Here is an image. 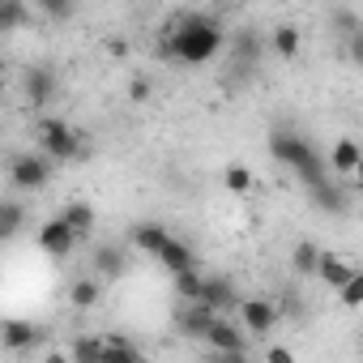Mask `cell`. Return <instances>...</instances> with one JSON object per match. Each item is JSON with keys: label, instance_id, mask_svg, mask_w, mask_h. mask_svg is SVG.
<instances>
[{"label": "cell", "instance_id": "4316f807", "mask_svg": "<svg viewBox=\"0 0 363 363\" xmlns=\"http://www.w3.org/2000/svg\"><path fill=\"white\" fill-rule=\"evenodd\" d=\"M65 359H99L103 363V337H82L65 350Z\"/></svg>", "mask_w": 363, "mask_h": 363}, {"label": "cell", "instance_id": "f546056e", "mask_svg": "<svg viewBox=\"0 0 363 363\" xmlns=\"http://www.w3.org/2000/svg\"><path fill=\"white\" fill-rule=\"evenodd\" d=\"M342 56H346L354 69H363V30H354V35L342 39Z\"/></svg>", "mask_w": 363, "mask_h": 363}, {"label": "cell", "instance_id": "5bb4252c", "mask_svg": "<svg viewBox=\"0 0 363 363\" xmlns=\"http://www.w3.org/2000/svg\"><path fill=\"white\" fill-rule=\"evenodd\" d=\"M320 257H325V248H316L312 240H299L295 248H291V269L299 274V278H316V269H320Z\"/></svg>", "mask_w": 363, "mask_h": 363}, {"label": "cell", "instance_id": "5b68a950", "mask_svg": "<svg viewBox=\"0 0 363 363\" xmlns=\"http://www.w3.org/2000/svg\"><path fill=\"white\" fill-rule=\"evenodd\" d=\"M48 179H52V158L43 150L9 158V184L18 193H39V189H48Z\"/></svg>", "mask_w": 363, "mask_h": 363}, {"label": "cell", "instance_id": "ba28073f", "mask_svg": "<svg viewBox=\"0 0 363 363\" xmlns=\"http://www.w3.org/2000/svg\"><path fill=\"white\" fill-rule=\"evenodd\" d=\"M197 299L214 303L218 312H235V308H240V291H235V282H231L227 274H206V278H201V295H197Z\"/></svg>", "mask_w": 363, "mask_h": 363}, {"label": "cell", "instance_id": "f1b7e54d", "mask_svg": "<svg viewBox=\"0 0 363 363\" xmlns=\"http://www.w3.org/2000/svg\"><path fill=\"white\" fill-rule=\"evenodd\" d=\"M30 9H39L43 18H69L73 13V0H30Z\"/></svg>", "mask_w": 363, "mask_h": 363}, {"label": "cell", "instance_id": "d6986e66", "mask_svg": "<svg viewBox=\"0 0 363 363\" xmlns=\"http://www.w3.org/2000/svg\"><path fill=\"white\" fill-rule=\"evenodd\" d=\"M124 252L116 248V244H103V248H94V269H99V278L103 282H111V278H120L124 274Z\"/></svg>", "mask_w": 363, "mask_h": 363}, {"label": "cell", "instance_id": "d4e9b609", "mask_svg": "<svg viewBox=\"0 0 363 363\" xmlns=\"http://www.w3.org/2000/svg\"><path fill=\"white\" fill-rule=\"evenodd\" d=\"M201 269H184V274H171V282H175V295L179 299H197L201 295Z\"/></svg>", "mask_w": 363, "mask_h": 363}, {"label": "cell", "instance_id": "52a82bcc", "mask_svg": "<svg viewBox=\"0 0 363 363\" xmlns=\"http://www.w3.org/2000/svg\"><path fill=\"white\" fill-rule=\"evenodd\" d=\"M77 240H82V235H77L60 214H56V218H48V223H39V235H35L39 252H43V257H56V261H65V257L77 248Z\"/></svg>", "mask_w": 363, "mask_h": 363}, {"label": "cell", "instance_id": "7c38bea8", "mask_svg": "<svg viewBox=\"0 0 363 363\" xmlns=\"http://www.w3.org/2000/svg\"><path fill=\"white\" fill-rule=\"evenodd\" d=\"M128 240H133L137 252L158 257V252L167 248V240H171V227H162V223H137V227L128 231Z\"/></svg>", "mask_w": 363, "mask_h": 363}, {"label": "cell", "instance_id": "7402d4cb", "mask_svg": "<svg viewBox=\"0 0 363 363\" xmlns=\"http://www.w3.org/2000/svg\"><path fill=\"white\" fill-rule=\"evenodd\" d=\"M308 197H312L325 214H342V210H346V197L329 184V179H325V184H316V189H308Z\"/></svg>", "mask_w": 363, "mask_h": 363}, {"label": "cell", "instance_id": "ffe728a7", "mask_svg": "<svg viewBox=\"0 0 363 363\" xmlns=\"http://www.w3.org/2000/svg\"><path fill=\"white\" fill-rule=\"evenodd\" d=\"M60 218H65V223H69L82 240L94 231V206H86V201H69V206L60 210Z\"/></svg>", "mask_w": 363, "mask_h": 363}, {"label": "cell", "instance_id": "d6a6232c", "mask_svg": "<svg viewBox=\"0 0 363 363\" xmlns=\"http://www.w3.org/2000/svg\"><path fill=\"white\" fill-rule=\"evenodd\" d=\"M350 189H354V193H363V158H359V167L350 171Z\"/></svg>", "mask_w": 363, "mask_h": 363}, {"label": "cell", "instance_id": "cb8c5ba5", "mask_svg": "<svg viewBox=\"0 0 363 363\" xmlns=\"http://www.w3.org/2000/svg\"><path fill=\"white\" fill-rule=\"evenodd\" d=\"M18 231H22V206L13 197H5V206H0V235L13 240Z\"/></svg>", "mask_w": 363, "mask_h": 363}, {"label": "cell", "instance_id": "83f0119b", "mask_svg": "<svg viewBox=\"0 0 363 363\" xmlns=\"http://www.w3.org/2000/svg\"><path fill=\"white\" fill-rule=\"evenodd\" d=\"M26 5H30V0H5V5H0V22H5V30H18L26 22Z\"/></svg>", "mask_w": 363, "mask_h": 363}, {"label": "cell", "instance_id": "277c9868", "mask_svg": "<svg viewBox=\"0 0 363 363\" xmlns=\"http://www.w3.org/2000/svg\"><path fill=\"white\" fill-rule=\"evenodd\" d=\"M214 354H223V359H240V354H248V329L240 325V316L231 320V312H218V320L210 325V333L201 337Z\"/></svg>", "mask_w": 363, "mask_h": 363}, {"label": "cell", "instance_id": "ac0fdd59", "mask_svg": "<svg viewBox=\"0 0 363 363\" xmlns=\"http://www.w3.org/2000/svg\"><path fill=\"white\" fill-rule=\"evenodd\" d=\"M52 90H56V77H52V69H30L26 73V99L35 103V107H43L48 99H52Z\"/></svg>", "mask_w": 363, "mask_h": 363}, {"label": "cell", "instance_id": "3957f363", "mask_svg": "<svg viewBox=\"0 0 363 363\" xmlns=\"http://www.w3.org/2000/svg\"><path fill=\"white\" fill-rule=\"evenodd\" d=\"M35 141H39V150H43L52 162H82V158H86V145H82V137L73 133V124H65V120H56V116L35 120Z\"/></svg>", "mask_w": 363, "mask_h": 363}, {"label": "cell", "instance_id": "484cf974", "mask_svg": "<svg viewBox=\"0 0 363 363\" xmlns=\"http://www.w3.org/2000/svg\"><path fill=\"white\" fill-rule=\"evenodd\" d=\"M111 359H141V350L133 346V342H124V337H103V363H111Z\"/></svg>", "mask_w": 363, "mask_h": 363}, {"label": "cell", "instance_id": "8992f818", "mask_svg": "<svg viewBox=\"0 0 363 363\" xmlns=\"http://www.w3.org/2000/svg\"><path fill=\"white\" fill-rule=\"evenodd\" d=\"M235 316H240V325L252 333V337H265L274 325H278V303L274 299H265V295H244L240 299V308H235Z\"/></svg>", "mask_w": 363, "mask_h": 363}, {"label": "cell", "instance_id": "44dd1931", "mask_svg": "<svg viewBox=\"0 0 363 363\" xmlns=\"http://www.w3.org/2000/svg\"><path fill=\"white\" fill-rule=\"evenodd\" d=\"M223 184H227V193H235V197H244V193H252V171L244 167V162H231L227 171H223Z\"/></svg>", "mask_w": 363, "mask_h": 363}, {"label": "cell", "instance_id": "8fae6325", "mask_svg": "<svg viewBox=\"0 0 363 363\" xmlns=\"http://www.w3.org/2000/svg\"><path fill=\"white\" fill-rule=\"evenodd\" d=\"M39 337H43V333H39L30 320H5V329H0V346H5L9 354H26V350H35Z\"/></svg>", "mask_w": 363, "mask_h": 363}, {"label": "cell", "instance_id": "e0dca14e", "mask_svg": "<svg viewBox=\"0 0 363 363\" xmlns=\"http://www.w3.org/2000/svg\"><path fill=\"white\" fill-rule=\"evenodd\" d=\"M99 299H103V278H77V282H69V303L73 308L90 312Z\"/></svg>", "mask_w": 363, "mask_h": 363}, {"label": "cell", "instance_id": "30bf717a", "mask_svg": "<svg viewBox=\"0 0 363 363\" xmlns=\"http://www.w3.org/2000/svg\"><path fill=\"white\" fill-rule=\"evenodd\" d=\"M359 158H363V145H359L354 137H337V141L325 150V162H329V171H333L337 179H350V171L359 167Z\"/></svg>", "mask_w": 363, "mask_h": 363}, {"label": "cell", "instance_id": "2e32d148", "mask_svg": "<svg viewBox=\"0 0 363 363\" xmlns=\"http://www.w3.org/2000/svg\"><path fill=\"white\" fill-rule=\"evenodd\" d=\"M299 48H303V35H299L295 26H274V35H269V52H274L278 60H295Z\"/></svg>", "mask_w": 363, "mask_h": 363}, {"label": "cell", "instance_id": "9a60e30c", "mask_svg": "<svg viewBox=\"0 0 363 363\" xmlns=\"http://www.w3.org/2000/svg\"><path fill=\"white\" fill-rule=\"evenodd\" d=\"M350 274H354V265H350L346 257H337V252H325V257H320V269H316V278H320L329 291H337V286H342Z\"/></svg>", "mask_w": 363, "mask_h": 363}, {"label": "cell", "instance_id": "4dcf8cb0", "mask_svg": "<svg viewBox=\"0 0 363 363\" xmlns=\"http://www.w3.org/2000/svg\"><path fill=\"white\" fill-rule=\"evenodd\" d=\"M333 26H337V35H342V39H346V35H354V30H363L359 13H350V9H346V13H337V18H333Z\"/></svg>", "mask_w": 363, "mask_h": 363}, {"label": "cell", "instance_id": "7a4b0ae2", "mask_svg": "<svg viewBox=\"0 0 363 363\" xmlns=\"http://www.w3.org/2000/svg\"><path fill=\"white\" fill-rule=\"evenodd\" d=\"M269 154H274L286 171H295V175L303 179V189H316V184H325V179L333 175L329 162H325V154H316L312 141L299 137V133H291V128L269 133Z\"/></svg>", "mask_w": 363, "mask_h": 363}, {"label": "cell", "instance_id": "836d02e7", "mask_svg": "<svg viewBox=\"0 0 363 363\" xmlns=\"http://www.w3.org/2000/svg\"><path fill=\"white\" fill-rule=\"evenodd\" d=\"M269 359H282V363H286V359H295V350H286V346H269Z\"/></svg>", "mask_w": 363, "mask_h": 363}, {"label": "cell", "instance_id": "603a6c76", "mask_svg": "<svg viewBox=\"0 0 363 363\" xmlns=\"http://www.w3.org/2000/svg\"><path fill=\"white\" fill-rule=\"evenodd\" d=\"M337 303H342V308H350V312H354V308H363V269H354V274L337 286Z\"/></svg>", "mask_w": 363, "mask_h": 363}, {"label": "cell", "instance_id": "1f68e13d", "mask_svg": "<svg viewBox=\"0 0 363 363\" xmlns=\"http://www.w3.org/2000/svg\"><path fill=\"white\" fill-rule=\"evenodd\" d=\"M128 94H133L137 103H145V99H150V82H133V86H128Z\"/></svg>", "mask_w": 363, "mask_h": 363}, {"label": "cell", "instance_id": "4fadbf2b", "mask_svg": "<svg viewBox=\"0 0 363 363\" xmlns=\"http://www.w3.org/2000/svg\"><path fill=\"white\" fill-rule=\"evenodd\" d=\"M154 261H158L167 274H184V269H197V252H193L184 240H179V235H171V240H167V248H162Z\"/></svg>", "mask_w": 363, "mask_h": 363}, {"label": "cell", "instance_id": "6da1fadb", "mask_svg": "<svg viewBox=\"0 0 363 363\" xmlns=\"http://www.w3.org/2000/svg\"><path fill=\"white\" fill-rule=\"evenodd\" d=\"M223 26L206 13H184L175 18L167 30H162V56L175 60V65H210L218 52H223Z\"/></svg>", "mask_w": 363, "mask_h": 363}, {"label": "cell", "instance_id": "9c48e42d", "mask_svg": "<svg viewBox=\"0 0 363 363\" xmlns=\"http://www.w3.org/2000/svg\"><path fill=\"white\" fill-rule=\"evenodd\" d=\"M214 320H218V308L206 299H184V308H179V329L189 337H206Z\"/></svg>", "mask_w": 363, "mask_h": 363}]
</instances>
